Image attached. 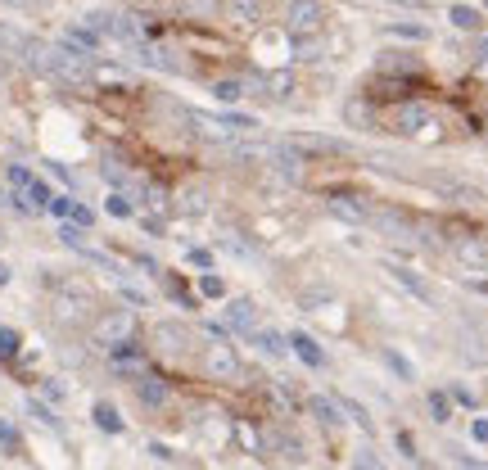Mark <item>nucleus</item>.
Segmentation results:
<instances>
[{
  "mask_svg": "<svg viewBox=\"0 0 488 470\" xmlns=\"http://www.w3.org/2000/svg\"><path fill=\"white\" fill-rule=\"evenodd\" d=\"M199 294H208V298H222V294H226V285H222V276H199Z\"/></svg>",
  "mask_w": 488,
  "mask_h": 470,
  "instance_id": "obj_27",
  "label": "nucleus"
},
{
  "mask_svg": "<svg viewBox=\"0 0 488 470\" xmlns=\"http://www.w3.org/2000/svg\"><path fill=\"white\" fill-rule=\"evenodd\" d=\"M393 5H421V0H393Z\"/></svg>",
  "mask_w": 488,
  "mask_h": 470,
  "instance_id": "obj_42",
  "label": "nucleus"
},
{
  "mask_svg": "<svg viewBox=\"0 0 488 470\" xmlns=\"http://www.w3.org/2000/svg\"><path fill=\"white\" fill-rule=\"evenodd\" d=\"M380 73H421V59H412L407 50H384L380 55Z\"/></svg>",
  "mask_w": 488,
  "mask_h": 470,
  "instance_id": "obj_11",
  "label": "nucleus"
},
{
  "mask_svg": "<svg viewBox=\"0 0 488 470\" xmlns=\"http://www.w3.org/2000/svg\"><path fill=\"white\" fill-rule=\"evenodd\" d=\"M421 127H434V113H430V104H421V99H407V104H398V109H393V132H402V136H416Z\"/></svg>",
  "mask_w": 488,
  "mask_h": 470,
  "instance_id": "obj_3",
  "label": "nucleus"
},
{
  "mask_svg": "<svg viewBox=\"0 0 488 470\" xmlns=\"http://www.w3.org/2000/svg\"><path fill=\"white\" fill-rule=\"evenodd\" d=\"M384 362H389V366L402 375V380H416V366H412L407 357H402V353H393V349H389V353H384Z\"/></svg>",
  "mask_w": 488,
  "mask_h": 470,
  "instance_id": "obj_25",
  "label": "nucleus"
},
{
  "mask_svg": "<svg viewBox=\"0 0 488 470\" xmlns=\"http://www.w3.org/2000/svg\"><path fill=\"white\" fill-rule=\"evenodd\" d=\"M59 235H64V240L73 244V249H77V244H82V231H77V226H64V231H59Z\"/></svg>",
  "mask_w": 488,
  "mask_h": 470,
  "instance_id": "obj_37",
  "label": "nucleus"
},
{
  "mask_svg": "<svg viewBox=\"0 0 488 470\" xmlns=\"http://www.w3.org/2000/svg\"><path fill=\"white\" fill-rule=\"evenodd\" d=\"M430 416L443 425V421H452V398L448 394H430Z\"/></svg>",
  "mask_w": 488,
  "mask_h": 470,
  "instance_id": "obj_23",
  "label": "nucleus"
},
{
  "mask_svg": "<svg viewBox=\"0 0 488 470\" xmlns=\"http://www.w3.org/2000/svg\"><path fill=\"white\" fill-rule=\"evenodd\" d=\"M456 263L470 272H488V240L484 235H461L456 240Z\"/></svg>",
  "mask_w": 488,
  "mask_h": 470,
  "instance_id": "obj_5",
  "label": "nucleus"
},
{
  "mask_svg": "<svg viewBox=\"0 0 488 470\" xmlns=\"http://www.w3.org/2000/svg\"><path fill=\"white\" fill-rule=\"evenodd\" d=\"M448 19H452V27H461V32H475L479 27V10H470V5H452Z\"/></svg>",
  "mask_w": 488,
  "mask_h": 470,
  "instance_id": "obj_17",
  "label": "nucleus"
},
{
  "mask_svg": "<svg viewBox=\"0 0 488 470\" xmlns=\"http://www.w3.org/2000/svg\"><path fill=\"white\" fill-rule=\"evenodd\" d=\"M393 281H402V285H407V290H412L416 298H425V303H434V290H430V285H425V281H421V276H416V272H407V267H393Z\"/></svg>",
  "mask_w": 488,
  "mask_h": 470,
  "instance_id": "obj_16",
  "label": "nucleus"
},
{
  "mask_svg": "<svg viewBox=\"0 0 488 470\" xmlns=\"http://www.w3.org/2000/svg\"><path fill=\"white\" fill-rule=\"evenodd\" d=\"M10 181L19 190H27V186H32V172H27V167H10Z\"/></svg>",
  "mask_w": 488,
  "mask_h": 470,
  "instance_id": "obj_33",
  "label": "nucleus"
},
{
  "mask_svg": "<svg viewBox=\"0 0 488 470\" xmlns=\"http://www.w3.org/2000/svg\"><path fill=\"white\" fill-rule=\"evenodd\" d=\"M5 281H10V267H5V263H0V285H5Z\"/></svg>",
  "mask_w": 488,
  "mask_h": 470,
  "instance_id": "obj_41",
  "label": "nucleus"
},
{
  "mask_svg": "<svg viewBox=\"0 0 488 470\" xmlns=\"http://www.w3.org/2000/svg\"><path fill=\"white\" fill-rule=\"evenodd\" d=\"M190 263H195V267H204V272H208V267H213V253H208V249H190Z\"/></svg>",
  "mask_w": 488,
  "mask_h": 470,
  "instance_id": "obj_35",
  "label": "nucleus"
},
{
  "mask_svg": "<svg viewBox=\"0 0 488 470\" xmlns=\"http://www.w3.org/2000/svg\"><path fill=\"white\" fill-rule=\"evenodd\" d=\"M452 398H456L461 407H475V394H470V389H452Z\"/></svg>",
  "mask_w": 488,
  "mask_h": 470,
  "instance_id": "obj_38",
  "label": "nucleus"
},
{
  "mask_svg": "<svg viewBox=\"0 0 488 470\" xmlns=\"http://www.w3.org/2000/svg\"><path fill=\"white\" fill-rule=\"evenodd\" d=\"M108 213H113V218H131V199L127 195H108Z\"/></svg>",
  "mask_w": 488,
  "mask_h": 470,
  "instance_id": "obj_31",
  "label": "nucleus"
},
{
  "mask_svg": "<svg viewBox=\"0 0 488 470\" xmlns=\"http://www.w3.org/2000/svg\"><path fill=\"white\" fill-rule=\"evenodd\" d=\"M470 434H475V443H488V421H484V416H479L475 425H470Z\"/></svg>",
  "mask_w": 488,
  "mask_h": 470,
  "instance_id": "obj_36",
  "label": "nucleus"
},
{
  "mask_svg": "<svg viewBox=\"0 0 488 470\" xmlns=\"http://www.w3.org/2000/svg\"><path fill=\"white\" fill-rule=\"evenodd\" d=\"M0 443H5V448H14V430L5 425V421H0Z\"/></svg>",
  "mask_w": 488,
  "mask_h": 470,
  "instance_id": "obj_39",
  "label": "nucleus"
},
{
  "mask_svg": "<svg viewBox=\"0 0 488 470\" xmlns=\"http://www.w3.org/2000/svg\"><path fill=\"white\" fill-rule=\"evenodd\" d=\"M312 412H316V421H321V425H339V412H335V403H330V398L316 394V398H312Z\"/></svg>",
  "mask_w": 488,
  "mask_h": 470,
  "instance_id": "obj_22",
  "label": "nucleus"
},
{
  "mask_svg": "<svg viewBox=\"0 0 488 470\" xmlns=\"http://www.w3.org/2000/svg\"><path fill=\"white\" fill-rule=\"evenodd\" d=\"M325 204H330V213H335V218H344V222H367V218H371V208L362 204L358 195H344V190H339V195H330Z\"/></svg>",
  "mask_w": 488,
  "mask_h": 470,
  "instance_id": "obj_7",
  "label": "nucleus"
},
{
  "mask_svg": "<svg viewBox=\"0 0 488 470\" xmlns=\"http://www.w3.org/2000/svg\"><path fill=\"white\" fill-rule=\"evenodd\" d=\"M389 32H393V36H412V41H425V27H421V23H393Z\"/></svg>",
  "mask_w": 488,
  "mask_h": 470,
  "instance_id": "obj_29",
  "label": "nucleus"
},
{
  "mask_svg": "<svg viewBox=\"0 0 488 470\" xmlns=\"http://www.w3.org/2000/svg\"><path fill=\"white\" fill-rule=\"evenodd\" d=\"M470 290H475V294H484V298H488V281H470Z\"/></svg>",
  "mask_w": 488,
  "mask_h": 470,
  "instance_id": "obj_40",
  "label": "nucleus"
},
{
  "mask_svg": "<svg viewBox=\"0 0 488 470\" xmlns=\"http://www.w3.org/2000/svg\"><path fill=\"white\" fill-rule=\"evenodd\" d=\"M271 167H276V172L290 181V186H299V181H303V154H294L290 145H276V150H271Z\"/></svg>",
  "mask_w": 488,
  "mask_h": 470,
  "instance_id": "obj_6",
  "label": "nucleus"
},
{
  "mask_svg": "<svg viewBox=\"0 0 488 470\" xmlns=\"http://www.w3.org/2000/svg\"><path fill=\"white\" fill-rule=\"evenodd\" d=\"M45 68H50L54 77L73 82V86L91 82V55H82V50H73V45H64V41H59L50 55H45Z\"/></svg>",
  "mask_w": 488,
  "mask_h": 470,
  "instance_id": "obj_1",
  "label": "nucleus"
},
{
  "mask_svg": "<svg viewBox=\"0 0 488 470\" xmlns=\"http://www.w3.org/2000/svg\"><path fill=\"white\" fill-rule=\"evenodd\" d=\"M131 335V317H108L95 326V344H104V349H118V344H127Z\"/></svg>",
  "mask_w": 488,
  "mask_h": 470,
  "instance_id": "obj_8",
  "label": "nucleus"
},
{
  "mask_svg": "<svg viewBox=\"0 0 488 470\" xmlns=\"http://www.w3.org/2000/svg\"><path fill=\"white\" fill-rule=\"evenodd\" d=\"M290 349L299 353L307 366H321V362H325V353L316 349V339H312V335H290Z\"/></svg>",
  "mask_w": 488,
  "mask_h": 470,
  "instance_id": "obj_15",
  "label": "nucleus"
},
{
  "mask_svg": "<svg viewBox=\"0 0 488 470\" xmlns=\"http://www.w3.org/2000/svg\"><path fill=\"white\" fill-rule=\"evenodd\" d=\"M213 95L231 104V99H240V95H244V82H217V86H213Z\"/></svg>",
  "mask_w": 488,
  "mask_h": 470,
  "instance_id": "obj_26",
  "label": "nucleus"
},
{
  "mask_svg": "<svg viewBox=\"0 0 488 470\" xmlns=\"http://www.w3.org/2000/svg\"><path fill=\"white\" fill-rule=\"evenodd\" d=\"M253 344H258L262 353H276V357H281L285 349H290V339H281V335H271V330H253Z\"/></svg>",
  "mask_w": 488,
  "mask_h": 470,
  "instance_id": "obj_19",
  "label": "nucleus"
},
{
  "mask_svg": "<svg viewBox=\"0 0 488 470\" xmlns=\"http://www.w3.org/2000/svg\"><path fill=\"white\" fill-rule=\"evenodd\" d=\"M204 371L217 375V380H231V375H240V357L231 344H208L204 349Z\"/></svg>",
  "mask_w": 488,
  "mask_h": 470,
  "instance_id": "obj_4",
  "label": "nucleus"
},
{
  "mask_svg": "<svg viewBox=\"0 0 488 470\" xmlns=\"http://www.w3.org/2000/svg\"><path fill=\"white\" fill-rule=\"evenodd\" d=\"M353 470H384V466H380V457H375V452H367V448H362V452H353Z\"/></svg>",
  "mask_w": 488,
  "mask_h": 470,
  "instance_id": "obj_28",
  "label": "nucleus"
},
{
  "mask_svg": "<svg viewBox=\"0 0 488 470\" xmlns=\"http://www.w3.org/2000/svg\"><path fill=\"white\" fill-rule=\"evenodd\" d=\"M226 321L235 330H244V335H253V303H249V298H231V303H226Z\"/></svg>",
  "mask_w": 488,
  "mask_h": 470,
  "instance_id": "obj_12",
  "label": "nucleus"
},
{
  "mask_svg": "<svg viewBox=\"0 0 488 470\" xmlns=\"http://www.w3.org/2000/svg\"><path fill=\"white\" fill-rule=\"evenodd\" d=\"M290 91H294V73H271L267 77V95L271 99H290Z\"/></svg>",
  "mask_w": 488,
  "mask_h": 470,
  "instance_id": "obj_18",
  "label": "nucleus"
},
{
  "mask_svg": "<svg viewBox=\"0 0 488 470\" xmlns=\"http://www.w3.org/2000/svg\"><path fill=\"white\" fill-rule=\"evenodd\" d=\"M339 407H344V416H353V425H358V430H367V434H371V430H375V425H371V416H367V407H362V403H353V398H344V403H339Z\"/></svg>",
  "mask_w": 488,
  "mask_h": 470,
  "instance_id": "obj_21",
  "label": "nucleus"
},
{
  "mask_svg": "<svg viewBox=\"0 0 488 470\" xmlns=\"http://www.w3.org/2000/svg\"><path fill=\"white\" fill-rule=\"evenodd\" d=\"M136 394H141L150 407H163V403H167V384L154 380V375H141V380H136Z\"/></svg>",
  "mask_w": 488,
  "mask_h": 470,
  "instance_id": "obj_14",
  "label": "nucleus"
},
{
  "mask_svg": "<svg viewBox=\"0 0 488 470\" xmlns=\"http://www.w3.org/2000/svg\"><path fill=\"white\" fill-rule=\"evenodd\" d=\"M344 118H353L358 127H371V113H367V104H362V99H353V104H348V109H344Z\"/></svg>",
  "mask_w": 488,
  "mask_h": 470,
  "instance_id": "obj_30",
  "label": "nucleus"
},
{
  "mask_svg": "<svg viewBox=\"0 0 488 470\" xmlns=\"http://www.w3.org/2000/svg\"><path fill=\"white\" fill-rule=\"evenodd\" d=\"M50 213L68 218V213H73V199H68V195H54V199H50Z\"/></svg>",
  "mask_w": 488,
  "mask_h": 470,
  "instance_id": "obj_34",
  "label": "nucleus"
},
{
  "mask_svg": "<svg viewBox=\"0 0 488 470\" xmlns=\"http://www.w3.org/2000/svg\"><path fill=\"white\" fill-rule=\"evenodd\" d=\"M19 353V335L14 330H0V357H14Z\"/></svg>",
  "mask_w": 488,
  "mask_h": 470,
  "instance_id": "obj_32",
  "label": "nucleus"
},
{
  "mask_svg": "<svg viewBox=\"0 0 488 470\" xmlns=\"http://www.w3.org/2000/svg\"><path fill=\"white\" fill-rule=\"evenodd\" d=\"M159 344H163V349H172V353H181L185 349V330L181 326H159Z\"/></svg>",
  "mask_w": 488,
  "mask_h": 470,
  "instance_id": "obj_20",
  "label": "nucleus"
},
{
  "mask_svg": "<svg viewBox=\"0 0 488 470\" xmlns=\"http://www.w3.org/2000/svg\"><path fill=\"white\" fill-rule=\"evenodd\" d=\"M64 45H73V50H82V55H95L100 50V32L91 27V23H73L64 32Z\"/></svg>",
  "mask_w": 488,
  "mask_h": 470,
  "instance_id": "obj_10",
  "label": "nucleus"
},
{
  "mask_svg": "<svg viewBox=\"0 0 488 470\" xmlns=\"http://www.w3.org/2000/svg\"><path fill=\"white\" fill-rule=\"evenodd\" d=\"M321 19H325V10L316 5V0H290V10H285V27H290L299 41H307V36L321 32Z\"/></svg>",
  "mask_w": 488,
  "mask_h": 470,
  "instance_id": "obj_2",
  "label": "nucleus"
},
{
  "mask_svg": "<svg viewBox=\"0 0 488 470\" xmlns=\"http://www.w3.org/2000/svg\"><path fill=\"white\" fill-rule=\"evenodd\" d=\"M285 145H290L294 154H344V145L330 141V136H290Z\"/></svg>",
  "mask_w": 488,
  "mask_h": 470,
  "instance_id": "obj_9",
  "label": "nucleus"
},
{
  "mask_svg": "<svg viewBox=\"0 0 488 470\" xmlns=\"http://www.w3.org/2000/svg\"><path fill=\"white\" fill-rule=\"evenodd\" d=\"M222 14H226L231 23H244V27L258 23V5H253V0H222Z\"/></svg>",
  "mask_w": 488,
  "mask_h": 470,
  "instance_id": "obj_13",
  "label": "nucleus"
},
{
  "mask_svg": "<svg viewBox=\"0 0 488 470\" xmlns=\"http://www.w3.org/2000/svg\"><path fill=\"white\" fill-rule=\"evenodd\" d=\"M95 421H100V425L108 430V434H118V430H122V416L113 412V407H108V403H100V407H95Z\"/></svg>",
  "mask_w": 488,
  "mask_h": 470,
  "instance_id": "obj_24",
  "label": "nucleus"
}]
</instances>
